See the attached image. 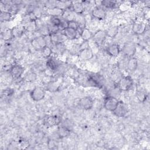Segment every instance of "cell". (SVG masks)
<instances>
[{
	"mask_svg": "<svg viewBox=\"0 0 150 150\" xmlns=\"http://www.w3.org/2000/svg\"><path fill=\"white\" fill-rule=\"evenodd\" d=\"M136 47L133 43L128 42L125 43L122 48V52L126 56L129 57H133L136 52Z\"/></svg>",
	"mask_w": 150,
	"mask_h": 150,
	"instance_id": "6",
	"label": "cell"
},
{
	"mask_svg": "<svg viewBox=\"0 0 150 150\" xmlns=\"http://www.w3.org/2000/svg\"><path fill=\"white\" fill-rule=\"evenodd\" d=\"M80 36L83 41L88 42L91 38H92L93 33L88 28H83L80 32Z\"/></svg>",
	"mask_w": 150,
	"mask_h": 150,
	"instance_id": "17",
	"label": "cell"
},
{
	"mask_svg": "<svg viewBox=\"0 0 150 150\" xmlns=\"http://www.w3.org/2000/svg\"><path fill=\"white\" fill-rule=\"evenodd\" d=\"M36 74L33 73V72H30L29 73H28L25 77V80L26 81H28V82H30V81H35L36 79Z\"/></svg>",
	"mask_w": 150,
	"mask_h": 150,
	"instance_id": "31",
	"label": "cell"
},
{
	"mask_svg": "<svg viewBox=\"0 0 150 150\" xmlns=\"http://www.w3.org/2000/svg\"><path fill=\"white\" fill-rule=\"evenodd\" d=\"M46 95V91L41 87H35L30 93L32 99L35 101H39L43 100Z\"/></svg>",
	"mask_w": 150,
	"mask_h": 150,
	"instance_id": "2",
	"label": "cell"
},
{
	"mask_svg": "<svg viewBox=\"0 0 150 150\" xmlns=\"http://www.w3.org/2000/svg\"><path fill=\"white\" fill-rule=\"evenodd\" d=\"M93 100L90 97H84L80 99L79 104L81 108L85 110H90L93 106Z\"/></svg>",
	"mask_w": 150,
	"mask_h": 150,
	"instance_id": "8",
	"label": "cell"
},
{
	"mask_svg": "<svg viewBox=\"0 0 150 150\" xmlns=\"http://www.w3.org/2000/svg\"><path fill=\"white\" fill-rule=\"evenodd\" d=\"M136 96L140 102H144L146 99V94L142 90H138L136 93Z\"/></svg>",
	"mask_w": 150,
	"mask_h": 150,
	"instance_id": "28",
	"label": "cell"
},
{
	"mask_svg": "<svg viewBox=\"0 0 150 150\" xmlns=\"http://www.w3.org/2000/svg\"><path fill=\"white\" fill-rule=\"evenodd\" d=\"M118 102L119 101L116 97L114 96H108L104 100V107L107 110L113 112L115 109Z\"/></svg>",
	"mask_w": 150,
	"mask_h": 150,
	"instance_id": "3",
	"label": "cell"
},
{
	"mask_svg": "<svg viewBox=\"0 0 150 150\" xmlns=\"http://www.w3.org/2000/svg\"><path fill=\"white\" fill-rule=\"evenodd\" d=\"M78 56L81 60H89L93 57L94 53L90 47H87L80 49L78 53Z\"/></svg>",
	"mask_w": 150,
	"mask_h": 150,
	"instance_id": "9",
	"label": "cell"
},
{
	"mask_svg": "<svg viewBox=\"0 0 150 150\" xmlns=\"http://www.w3.org/2000/svg\"><path fill=\"white\" fill-rule=\"evenodd\" d=\"M10 74L14 80L19 79L24 72V68L19 64H14L9 69Z\"/></svg>",
	"mask_w": 150,
	"mask_h": 150,
	"instance_id": "5",
	"label": "cell"
},
{
	"mask_svg": "<svg viewBox=\"0 0 150 150\" xmlns=\"http://www.w3.org/2000/svg\"><path fill=\"white\" fill-rule=\"evenodd\" d=\"M72 10L77 14H81L84 11V6L81 2H75L71 5Z\"/></svg>",
	"mask_w": 150,
	"mask_h": 150,
	"instance_id": "18",
	"label": "cell"
},
{
	"mask_svg": "<svg viewBox=\"0 0 150 150\" xmlns=\"http://www.w3.org/2000/svg\"><path fill=\"white\" fill-rule=\"evenodd\" d=\"M46 65L51 70H55L58 66H59V64L57 63V62L53 58H49L48 59L47 62H46Z\"/></svg>",
	"mask_w": 150,
	"mask_h": 150,
	"instance_id": "25",
	"label": "cell"
},
{
	"mask_svg": "<svg viewBox=\"0 0 150 150\" xmlns=\"http://www.w3.org/2000/svg\"><path fill=\"white\" fill-rule=\"evenodd\" d=\"M57 88H58L57 86L53 82L49 83L47 87V89L50 91H55L57 90Z\"/></svg>",
	"mask_w": 150,
	"mask_h": 150,
	"instance_id": "35",
	"label": "cell"
},
{
	"mask_svg": "<svg viewBox=\"0 0 150 150\" xmlns=\"http://www.w3.org/2000/svg\"><path fill=\"white\" fill-rule=\"evenodd\" d=\"M80 44L79 45H74L71 49H70V52L71 53V54H78V53L80 51Z\"/></svg>",
	"mask_w": 150,
	"mask_h": 150,
	"instance_id": "34",
	"label": "cell"
},
{
	"mask_svg": "<svg viewBox=\"0 0 150 150\" xmlns=\"http://www.w3.org/2000/svg\"><path fill=\"white\" fill-rule=\"evenodd\" d=\"M1 38L4 41H9L13 38L12 29H8L1 33Z\"/></svg>",
	"mask_w": 150,
	"mask_h": 150,
	"instance_id": "21",
	"label": "cell"
},
{
	"mask_svg": "<svg viewBox=\"0 0 150 150\" xmlns=\"http://www.w3.org/2000/svg\"><path fill=\"white\" fill-rule=\"evenodd\" d=\"M118 29L117 26H113L111 27H110L106 31V35L107 36L110 38H114L118 34Z\"/></svg>",
	"mask_w": 150,
	"mask_h": 150,
	"instance_id": "20",
	"label": "cell"
},
{
	"mask_svg": "<svg viewBox=\"0 0 150 150\" xmlns=\"http://www.w3.org/2000/svg\"><path fill=\"white\" fill-rule=\"evenodd\" d=\"M69 130L66 127H62L58 129V134L59 136L61 137H66L69 134Z\"/></svg>",
	"mask_w": 150,
	"mask_h": 150,
	"instance_id": "29",
	"label": "cell"
},
{
	"mask_svg": "<svg viewBox=\"0 0 150 150\" xmlns=\"http://www.w3.org/2000/svg\"><path fill=\"white\" fill-rule=\"evenodd\" d=\"M101 5L105 8H111L115 5V4L114 1H101Z\"/></svg>",
	"mask_w": 150,
	"mask_h": 150,
	"instance_id": "33",
	"label": "cell"
},
{
	"mask_svg": "<svg viewBox=\"0 0 150 150\" xmlns=\"http://www.w3.org/2000/svg\"><path fill=\"white\" fill-rule=\"evenodd\" d=\"M121 52L120 47L118 44L113 43L109 45L107 48V53L111 56H118Z\"/></svg>",
	"mask_w": 150,
	"mask_h": 150,
	"instance_id": "13",
	"label": "cell"
},
{
	"mask_svg": "<svg viewBox=\"0 0 150 150\" xmlns=\"http://www.w3.org/2000/svg\"><path fill=\"white\" fill-rule=\"evenodd\" d=\"M106 37L107 35L105 31L99 30L93 35L92 38L96 43H97L98 45H101L104 42Z\"/></svg>",
	"mask_w": 150,
	"mask_h": 150,
	"instance_id": "11",
	"label": "cell"
},
{
	"mask_svg": "<svg viewBox=\"0 0 150 150\" xmlns=\"http://www.w3.org/2000/svg\"><path fill=\"white\" fill-rule=\"evenodd\" d=\"M36 21H30L27 22L24 26L26 30L29 32H33L38 28V25L36 23Z\"/></svg>",
	"mask_w": 150,
	"mask_h": 150,
	"instance_id": "23",
	"label": "cell"
},
{
	"mask_svg": "<svg viewBox=\"0 0 150 150\" xmlns=\"http://www.w3.org/2000/svg\"><path fill=\"white\" fill-rule=\"evenodd\" d=\"M127 66L128 69L131 71H134L138 67V60L134 57H129L127 62Z\"/></svg>",
	"mask_w": 150,
	"mask_h": 150,
	"instance_id": "16",
	"label": "cell"
},
{
	"mask_svg": "<svg viewBox=\"0 0 150 150\" xmlns=\"http://www.w3.org/2000/svg\"><path fill=\"white\" fill-rule=\"evenodd\" d=\"M133 80L131 77L129 76L122 77L117 83V87L121 91H128L132 87Z\"/></svg>",
	"mask_w": 150,
	"mask_h": 150,
	"instance_id": "1",
	"label": "cell"
},
{
	"mask_svg": "<svg viewBox=\"0 0 150 150\" xmlns=\"http://www.w3.org/2000/svg\"><path fill=\"white\" fill-rule=\"evenodd\" d=\"M132 30L135 35H140L145 32L146 30V25L144 22L137 21L133 24Z\"/></svg>",
	"mask_w": 150,
	"mask_h": 150,
	"instance_id": "7",
	"label": "cell"
},
{
	"mask_svg": "<svg viewBox=\"0 0 150 150\" xmlns=\"http://www.w3.org/2000/svg\"><path fill=\"white\" fill-rule=\"evenodd\" d=\"M53 47H51L53 52H55L56 53H61L64 52L66 49V46H64L63 43H53Z\"/></svg>",
	"mask_w": 150,
	"mask_h": 150,
	"instance_id": "22",
	"label": "cell"
},
{
	"mask_svg": "<svg viewBox=\"0 0 150 150\" xmlns=\"http://www.w3.org/2000/svg\"><path fill=\"white\" fill-rule=\"evenodd\" d=\"M60 123V119L56 115H49L45 118L44 124L47 127L57 125Z\"/></svg>",
	"mask_w": 150,
	"mask_h": 150,
	"instance_id": "10",
	"label": "cell"
},
{
	"mask_svg": "<svg viewBox=\"0 0 150 150\" xmlns=\"http://www.w3.org/2000/svg\"><path fill=\"white\" fill-rule=\"evenodd\" d=\"M30 44H31L32 46L33 47V48L35 49L36 50H42V47L40 46L36 38H34L33 39H32L31 40Z\"/></svg>",
	"mask_w": 150,
	"mask_h": 150,
	"instance_id": "30",
	"label": "cell"
},
{
	"mask_svg": "<svg viewBox=\"0 0 150 150\" xmlns=\"http://www.w3.org/2000/svg\"><path fill=\"white\" fill-rule=\"evenodd\" d=\"M67 27L77 30L79 28V23L74 20H69L67 22Z\"/></svg>",
	"mask_w": 150,
	"mask_h": 150,
	"instance_id": "32",
	"label": "cell"
},
{
	"mask_svg": "<svg viewBox=\"0 0 150 150\" xmlns=\"http://www.w3.org/2000/svg\"><path fill=\"white\" fill-rule=\"evenodd\" d=\"M128 112V107L127 105L121 101H119L115 109L113 112L118 117H125Z\"/></svg>",
	"mask_w": 150,
	"mask_h": 150,
	"instance_id": "4",
	"label": "cell"
},
{
	"mask_svg": "<svg viewBox=\"0 0 150 150\" xmlns=\"http://www.w3.org/2000/svg\"><path fill=\"white\" fill-rule=\"evenodd\" d=\"M63 33L67 39L74 40L77 38V30L67 27L63 30Z\"/></svg>",
	"mask_w": 150,
	"mask_h": 150,
	"instance_id": "15",
	"label": "cell"
},
{
	"mask_svg": "<svg viewBox=\"0 0 150 150\" xmlns=\"http://www.w3.org/2000/svg\"><path fill=\"white\" fill-rule=\"evenodd\" d=\"M12 14L8 11H1L0 15V19L1 22H6L11 20Z\"/></svg>",
	"mask_w": 150,
	"mask_h": 150,
	"instance_id": "24",
	"label": "cell"
},
{
	"mask_svg": "<svg viewBox=\"0 0 150 150\" xmlns=\"http://www.w3.org/2000/svg\"><path fill=\"white\" fill-rule=\"evenodd\" d=\"M92 16L97 19L102 20L105 18L106 16V12L103 8L101 7H96L91 11Z\"/></svg>",
	"mask_w": 150,
	"mask_h": 150,
	"instance_id": "12",
	"label": "cell"
},
{
	"mask_svg": "<svg viewBox=\"0 0 150 150\" xmlns=\"http://www.w3.org/2000/svg\"><path fill=\"white\" fill-rule=\"evenodd\" d=\"M50 38L52 42V43H64V42L67 39L64 34L60 33L58 32H53L49 34Z\"/></svg>",
	"mask_w": 150,
	"mask_h": 150,
	"instance_id": "14",
	"label": "cell"
},
{
	"mask_svg": "<svg viewBox=\"0 0 150 150\" xmlns=\"http://www.w3.org/2000/svg\"><path fill=\"white\" fill-rule=\"evenodd\" d=\"M42 55L45 57H46V58H48L49 57L52 53H53V51L51 49V47L50 46H46L44 48H43L42 50Z\"/></svg>",
	"mask_w": 150,
	"mask_h": 150,
	"instance_id": "27",
	"label": "cell"
},
{
	"mask_svg": "<svg viewBox=\"0 0 150 150\" xmlns=\"http://www.w3.org/2000/svg\"><path fill=\"white\" fill-rule=\"evenodd\" d=\"M13 38L21 37L26 30L24 26H15L12 29Z\"/></svg>",
	"mask_w": 150,
	"mask_h": 150,
	"instance_id": "19",
	"label": "cell"
},
{
	"mask_svg": "<svg viewBox=\"0 0 150 150\" xmlns=\"http://www.w3.org/2000/svg\"><path fill=\"white\" fill-rule=\"evenodd\" d=\"M50 23L52 25H54L55 26H57L59 28L61 22H62V19L59 18L58 16H52L50 19Z\"/></svg>",
	"mask_w": 150,
	"mask_h": 150,
	"instance_id": "26",
	"label": "cell"
}]
</instances>
